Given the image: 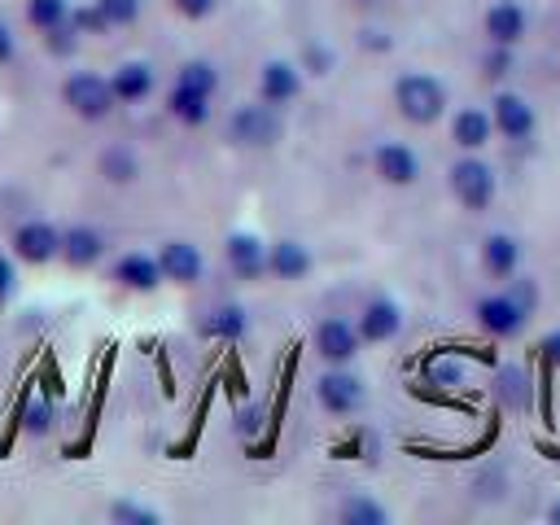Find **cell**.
<instances>
[{"mask_svg":"<svg viewBox=\"0 0 560 525\" xmlns=\"http://www.w3.org/2000/svg\"><path fill=\"white\" fill-rule=\"evenodd\" d=\"M394 105L411 127H433L446 114V83L429 70H402L394 79Z\"/></svg>","mask_w":560,"mask_h":525,"instance_id":"cell-1","label":"cell"},{"mask_svg":"<svg viewBox=\"0 0 560 525\" xmlns=\"http://www.w3.org/2000/svg\"><path fill=\"white\" fill-rule=\"evenodd\" d=\"M61 105L83 122H105L118 109V96L109 88V74L101 70H70L61 79Z\"/></svg>","mask_w":560,"mask_h":525,"instance_id":"cell-2","label":"cell"},{"mask_svg":"<svg viewBox=\"0 0 560 525\" xmlns=\"http://www.w3.org/2000/svg\"><path fill=\"white\" fill-rule=\"evenodd\" d=\"M446 184H451V197H455L464 210H472V214L490 210V201H494V192H499L494 166H490L486 158H477V153H459V158L451 162V171H446Z\"/></svg>","mask_w":560,"mask_h":525,"instance_id":"cell-3","label":"cell"},{"mask_svg":"<svg viewBox=\"0 0 560 525\" xmlns=\"http://www.w3.org/2000/svg\"><path fill=\"white\" fill-rule=\"evenodd\" d=\"M284 136V118L267 101H245L228 114V140L236 149H271Z\"/></svg>","mask_w":560,"mask_h":525,"instance_id":"cell-4","label":"cell"},{"mask_svg":"<svg viewBox=\"0 0 560 525\" xmlns=\"http://www.w3.org/2000/svg\"><path fill=\"white\" fill-rule=\"evenodd\" d=\"M9 254L26 267H48L61 254V228L48 219H22L9 232Z\"/></svg>","mask_w":560,"mask_h":525,"instance_id":"cell-5","label":"cell"},{"mask_svg":"<svg viewBox=\"0 0 560 525\" xmlns=\"http://www.w3.org/2000/svg\"><path fill=\"white\" fill-rule=\"evenodd\" d=\"M315 402L328 411V416H354L363 402H368V389H363V381L350 372V363L346 368H328V372H319V381H315Z\"/></svg>","mask_w":560,"mask_h":525,"instance_id":"cell-6","label":"cell"},{"mask_svg":"<svg viewBox=\"0 0 560 525\" xmlns=\"http://www.w3.org/2000/svg\"><path fill=\"white\" fill-rule=\"evenodd\" d=\"M472 315H477V324H481L490 337H499V341L521 337V328L529 324V311H525V306H521V302H516L508 289H494V293L477 298Z\"/></svg>","mask_w":560,"mask_h":525,"instance_id":"cell-7","label":"cell"},{"mask_svg":"<svg viewBox=\"0 0 560 525\" xmlns=\"http://www.w3.org/2000/svg\"><path fill=\"white\" fill-rule=\"evenodd\" d=\"M311 346H315V354H319L328 368H346V363L359 354L363 337H359V328H354L350 319H341V315H328V319H319V324H315V332H311Z\"/></svg>","mask_w":560,"mask_h":525,"instance_id":"cell-8","label":"cell"},{"mask_svg":"<svg viewBox=\"0 0 560 525\" xmlns=\"http://www.w3.org/2000/svg\"><path fill=\"white\" fill-rule=\"evenodd\" d=\"M298 96H302V66L289 61V57H267V61L258 66V101L284 109V105H293Z\"/></svg>","mask_w":560,"mask_h":525,"instance_id":"cell-9","label":"cell"},{"mask_svg":"<svg viewBox=\"0 0 560 525\" xmlns=\"http://www.w3.org/2000/svg\"><path fill=\"white\" fill-rule=\"evenodd\" d=\"M490 122H494V131H499L503 140H516V144H525V140L538 131V114H534V105H529L521 92H494V101H490Z\"/></svg>","mask_w":560,"mask_h":525,"instance_id":"cell-10","label":"cell"},{"mask_svg":"<svg viewBox=\"0 0 560 525\" xmlns=\"http://www.w3.org/2000/svg\"><path fill=\"white\" fill-rule=\"evenodd\" d=\"M372 171L389 188H411L420 179V153L411 144H402V140H381L372 149Z\"/></svg>","mask_w":560,"mask_h":525,"instance_id":"cell-11","label":"cell"},{"mask_svg":"<svg viewBox=\"0 0 560 525\" xmlns=\"http://www.w3.org/2000/svg\"><path fill=\"white\" fill-rule=\"evenodd\" d=\"M66 267H74V271H88V267H96L101 258H105V232L101 228H92V223H70V228H61V254H57Z\"/></svg>","mask_w":560,"mask_h":525,"instance_id":"cell-12","label":"cell"},{"mask_svg":"<svg viewBox=\"0 0 560 525\" xmlns=\"http://www.w3.org/2000/svg\"><path fill=\"white\" fill-rule=\"evenodd\" d=\"M223 258L236 280H262L267 276V241L258 232H232L223 241Z\"/></svg>","mask_w":560,"mask_h":525,"instance_id":"cell-13","label":"cell"},{"mask_svg":"<svg viewBox=\"0 0 560 525\" xmlns=\"http://www.w3.org/2000/svg\"><path fill=\"white\" fill-rule=\"evenodd\" d=\"M158 267H162V280L171 284H197L206 276V258L192 241H162L158 245Z\"/></svg>","mask_w":560,"mask_h":525,"instance_id":"cell-14","label":"cell"},{"mask_svg":"<svg viewBox=\"0 0 560 525\" xmlns=\"http://www.w3.org/2000/svg\"><path fill=\"white\" fill-rule=\"evenodd\" d=\"M359 337L363 346H381V341H394L402 332V306L394 298H368L363 311H359Z\"/></svg>","mask_w":560,"mask_h":525,"instance_id":"cell-15","label":"cell"},{"mask_svg":"<svg viewBox=\"0 0 560 525\" xmlns=\"http://www.w3.org/2000/svg\"><path fill=\"white\" fill-rule=\"evenodd\" d=\"M481 31H486L490 44L516 48V44L525 39V31H529V13H525V4H516V0H494V4L486 9V18H481Z\"/></svg>","mask_w":560,"mask_h":525,"instance_id":"cell-16","label":"cell"},{"mask_svg":"<svg viewBox=\"0 0 560 525\" xmlns=\"http://www.w3.org/2000/svg\"><path fill=\"white\" fill-rule=\"evenodd\" d=\"M109 280L131 289V293H153L162 284V267H158V254H144V249H127L114 258L109 267Z\"/></svg>","mask_w":560,"mask_h":525,"instance_id":"cell-17","label":"cell"},{"mask_svg":"<svg viewBox=\"0 0 560 525\" xmlns=\"http://www.w3.org/2000/svg\"><path fill=\"white\" fill-rule=\"evenodd\" d=\"M311 267H315L311 245H302L298 236H280V241H271V245H267V276H276V280H284V284H293V280H306V276H311Z\"/></svg>","mask_w":560,"mask_h":525,"instance_id":"cell-18","label":"cell"},{"mask_svg":"<svg viewBox=\"0 0 560 525\" xmlns=\"http://www.w3.org/2000/svg\"><path fill=\"white\" fill-rule=\"evenodd\" d=\"M197 332H201V337H210V341L236 346V341L249 332V315H245V306H241V302H214L210 311H201Z\"/></svg>","mask_w":560,"mask_h":525,"instance_id":"cell-19","label":"cell"},{"mask_svg":"<svg viewBox=\"0 0 560 525\" xmlns=\"http://www.w3.org/2000/svg\"><path fill=\"white\" fill-rule=\"evenodd\" d=\"M109 88L118 96V105H140L153 96L158 88V70L149 61H118L114 74H109Z\"/></svg>","mask_w":560,"mask_h":525,"instance_id":"cell-20","label":"cell"},{"mask_svg":"<svg viewBox=\"0 0 560 525\" xmlns=\"http://www.w3.org/2000/svg\"><path fill=\"white\" fill-rule=\"evenodd\" d=\"M451 140L459 153H481L490 140H494V122H490V109H477V105H464L451 114Z\"/></svg>","mask_w":560,"mask_h":525,"instance_id":"cell-21","label":"cell"},{"mask_svg":"<svg viewBox=\"0 0 560 525\" xmlns=\"http://www.w3.org/2000/svg\"><path fill=\"white\" fill-rule=\"evenodd\" d=\"M166 114L179 122V127H206L214 118V96L197 92V88H184V83H171L166 92Z\"/></svg>","mask_w":560,"mask_h":525,"instance_id":"cell-22","label":"cell"},{"mask_svg":"<svg viewBox=\"0 0 560 525\" xmlns=\"http://www.w3.org/2000/svg\"><path fill=\"white\" fill-rule=\"evenodd\" d=\"M481 267L494 276V280H512L521 271V241L512 232H490L481 241Z\"/></svg>","mask_w":560,"mask_h":525,"instance_id":"cell-23","label":"cell"},{"mask_svg":"<svg viewBox=\"0 0 560 525\" xmlns=\"http://www.w3.org/2000/svg\"><path fill=\"white\" fill-rule=\"evenodd\" d=\"M96 171H101L105 184H118L122 188V184H136L140 179V158L127 144H105L101 158H96Z\"/></svg>","mask_w":560,"mask_h":525,"instance_id":"cell-24","label":"cell"},{"mask_svg":"<svg viewBox=\"0 0 560 525\" xmlns=\"http://www.w3.org/2000/svg\"><path fill=\"white\" fill-rule=\"evenodd\" d=\"M18 424H22V433L26 438H48L52 429H57V407H52V398L48 394H31L26 402H22V411H18Z\"/></svg>","mask_w":560,"mask_h":525,"instance_id":"cell-25","label":"cell"},{"mask_svg":"<svg viewBox=\"0 0 560 525\" xmlns=\"http://www.w3.org/2000/svg\"><path fill=\"white\" fill-rule=\"evenodd\" d=\"M175 83H184V88H197V92L214 96L223 79H219V66H214V61H206V57H188V61L175 70Z\"/></svg>","mask_w":560,"mask_h":525,"instance_id":"cell-26","label":"cell"},{"mask_svg":"<svg viewBox=\"0 0 560 525\" xmlns=\"http://www.w3.org/2000/svg\"><path fill=\"white\" fill-rule=\"evenodd\" d=\"M337 516H341L346 525H385V521H389L385 503H376L372 494H350V499H341Z\"/></svg>","mask_w":560,"mask_h":525,"instance_id":"cell-27","label":"cell"},{"mask_svg":"<svg viewBox=\"0 0 560 525\" xmlns=\"http://www.w3.org/2000/svg\"><path fill=\"white\" fill-rule=\"evenodd\" d=\"M70 9H74L70 0H26V26H35L44 35V31L70 22Z\"/></svg>","mask_w":560,"mask_h":525,"instance_id":"cell-28","label":"cell"},{"mask_svg":"<svg viewBox=\"0 0 560 525\" xmlns=\"http://www.w3.org/2000/svg\"><path fill=\"white\" fill-rule=\"evenodd\" d=\"M109 521L114 525H158L162 512L149 508V503H140V499H114L109 503Z\"/></svg>","mask_w":560,"mask_h":525,"instance_id":"cell-29","label":"cell"},{"mask_svg":"<svg viewBox=\"0 0 560 525\" xmlns=\"http://www.w3.org/2000/svg\"><path fill=\"white\" fill-rule=\"evenodd\" d=\"M92 4L101 9V18H105L109 31L136 26V18H140V0H92Z\"/></svg>","mask_w":560,"mask_h":525,"instance_id":"cell-30","label":"cell"},{"mask_svg":"<svg viewBox=\"0 0 560 525\" xmlns=\"http://www.w3.org/2000/svg\"><path fill=\"white\" fill-rule=\"evenodd\" d=\"M70 26H74L79 35H109V26H105V18H101L96 4H74V9H70Z\"/></svg>","mask_w":560,"mask_h":525,"instance_id":"cell-31","label":"cell"},{"mask_svg":"<svg viewBox=\"0 0 560 525\" xmlns=\"http://www.w3.org/2000/svg\"><path fill=\"white\" fill-rule=\"evenodd\" d=\"M79 31L70 26V22H61V26H52V31H44V48L52 52V57H70L74 48H79Z\"/></svg>","mask_w":560,"mask_h":525,"instance_id":"cell-32","label":"cell"},{"mask_svg":"<svg viewBox=\"0 0 560 525\" xmlns=\"http://www.w3.org/2000/svg\"><path fill=\"white\" fill-rule=\"evenodd\" d=\"M481 74H486V79H503V74H512V48L490 44L486 57H481Z\"/></svg>","mask_w":560,"mask_h":525,"instance_id":"cell-33","label":"cell"},{"mask_svg":"<svg viewBox=\"0 0 560 525\" xmlns=\"http://www.w3.org/2000/svg\"><path fill=\"white\" fill-rule=\"evenodd\" d=\"M424 376H429V385H459V381H464V368L451 363V359H433V363L424 368Z\"/></svg>","mask_w":560,"mask_h":525,"instance_id":"cell-34","label":"cell"},{"mask_svg":"<svg viewBox=\"0 0 560 525\" xmlns=\"http://www.w3.org/2000/svg\"><path fill=\"white\" fill-rule=\"evenodd\" d=\"M13 293H18V258L0 249V306L13 302Z\"/></svg>","mask_w":560,"mask_h":525,"instance_id":"cell-35","label":"cell"},{"mask_svg":"<svg viewBox=\"0 0 560 525\" xmlns=\"http://www.w3.org/2000/svg\"><path fill=\"white\" fill-rule=\"evenodd\" d=\"M171 4H175V13L188 18V22H206V18L219 9V0H171Z\"/></svg>","mask_w":560,"mask_h":525,"instance_id":"cell-36","label":"cell"},{"mask_svg":"<svg viewBox=\"0 0 560 525\" xmlns=\"http://www.w3.org/2000/svg\"><path fill=\"white\" fill-rule=\"evenodd\" d=\"M302 70H311V74H328V66H332V52L328 48H319V44H311L306 52H302V61H298Z\"/></svg>","mask_w":560,"mask_h":525,"instance_id":"cell-37","label":"cell"},{"mask_svg":"<svg viewBox=\"0 0 560 525\" xmlns=\"http://www.w3.org/2000/svg\"><path fill=\"white\" fill-rule=\"evenodd\" d=\"M508 293H512V298H516V302H521V306H525L529 315L538 311V284H534V280H516V276H512Z\"/></svg>","mask_w":560,"mask_h":525,"instance_id":"cell-38","label":"cell"},{"mask_svg":"<svg viewBox=\"0 0 560 525\" xmlns=\"http://www.w3.org/2000/svg\"><path fill=\"white\" fill-rule=\"evenodd\" d=\"M538 354H542V363H551V368H560V328H551L542 341H538Z\"/></svg>","mask_w":560,"mask_h":525,"instance_id":"cell-39","label":"cell"},{"mask_svg":"<svg viewBox=\"0 0 560 525\" xmlns=\"http://www.w3.org/2000/svg\"><path fill=\"white\" fill-rule=\"evenodd\" d=\"M18 57V35H13V26L0 18V66H9Z\"/></svg>","mask_w":560,"mask_h":525,"instance_id":"cell-40","label":"cell"},{"mask_svg":"<svg viewBox=\"0 0 560 525\" xmlns=\"http://www.w3.org/2000/svg\"><path fill=\"white\" fill-rule=\"evenodd\" d=\"M258 420H262V411H258V407H254V411H241V433L258 429Z\"/></svg>","mask_w":560,"mask_h":525,"instance_id":"cell-41","label":"cell"},{"mask_svg":"<svg viewBox=\"0 0 560 525\" xmlns=\"http://www.w3.org/2000/svg\"><path fill=\"white\" fill-rule=\"evenodd\" d=\"M547 521H551V525H560V499H556V503L547 508Z\"/></svg>","mask_w":560,"mask_h":525,"instance_id":"cell-42","label":"cell"},{"mask_svg":"<svg viewBox=\"0 0 560 525\" xmlns=\"http://www.w3.org/2000/svg\"><path fill=\"white\" fill-rule=\"evenodd\" d=\"M359 4H372V0H359Z\"/></svg>","mask_w":560,"mask_h":525,"instance_id":"cell-43","label":"cell"}]
</instances>
